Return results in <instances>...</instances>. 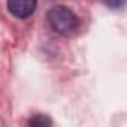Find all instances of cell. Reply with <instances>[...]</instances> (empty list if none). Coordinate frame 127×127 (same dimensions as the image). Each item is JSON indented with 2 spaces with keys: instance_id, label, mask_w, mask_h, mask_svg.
I'll return each instance as SVG.
<instances>
[{
  "instance_id": "277c9868",
  "label": "cell",
  "mask_w": 127,
  "mask_h": 127,
  "mask_svg": "<svg viewBox=\"0 0 127 127\" xmlns=\"http://www.w3.org/2000/svg\"><path fill=\"white\" fill-rule=\"evenodd\" d=\"M105 2L112 8H120V6L124 5V0H105Z\"/></svg>"
},
{
  "instance_id": "3957f363",
  "label": "cell",
  "mask_w": 127,
  "mask_h": 127,
  "mask_svg": "<svg viewBox=\"0 0 127 127\" xmlns=\"http://www.w3.org/2000/svg\"><path fill=\"white\" fill-rule=\"evenodd\" d=\"M30 126H51L52 121L46 117V115H36L34 118H32L29 121Z\"/></svg>"
},
{
  "instance_id": "7a4b0ae2",
  "label": "cell",
  "mask_w": 127,
  "mask_h": 127,
  "mask_svg": "<svg viewBox=\"0 0 127 127\" xmlns=\"http://www.w3.org/2000/svg\"><path fill=\"white\" fill-rule=\"evenodd\" d=\"M37 5V0H8V9L17 18L30 17Z\"/></svg>"
},
{
  "instance_id": "6da1fadb",
  "label": "cell",
  "mask_w": 127,
  "mask_h": 127,
  "mask_svg": "<svg viewBox=\"0 0 127 127\" xmlns=\"http://www.w3.org/2000/svg\"><path fill=\"white\" fill-rule=\"evenodd\" d=\"M48 23L51 29L60 36L70 37L79 30V18L66 6H55L48 12Z\"/></svg>"
}]
</instances>
